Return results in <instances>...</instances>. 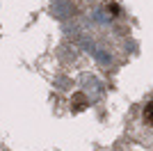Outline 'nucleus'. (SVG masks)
I'll return each instance as SVG.
<instances>
[{
	"mask_svg": "<svg viewBox=\"0 0 153 151\" xmlns=\"http://www.w3.org/2000/svg\"><path fill=\"white\" fill-rule=\"evenodd\" d=\"M144 121H146V124L153 128V103L146 108V110H144Z\"/></svg>",
	"mask_w": 153,
	"mask_h": 151,
	"instance_id": "obj_1",
	"label": "nucleus"
}]
</instances>
